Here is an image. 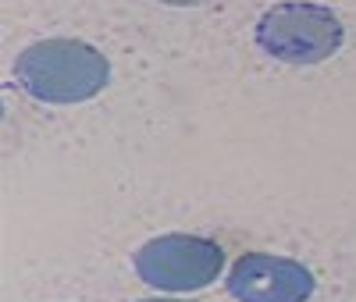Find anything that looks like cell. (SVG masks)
<instances>
[{"label":"cell","mask_w":356,"mask_h":302,"mask_svg":"<svg viewBox=\"0 0 356 302\" xmlns=\"http://www.w3.org/2000/svg\"><path fill=\"white\" fill-rule=\"evenodd\" d=\"M15 78L43 103H82L107 85L111 65L82 40H43L15 57Z\"/></svg>","instance_id":"1"},{"label":"cell","mask_w":356,"mask_h":302,"mask_svg":"<svg viewBox=\"0 0 356 302\" xmlns=\"http://www.w3.org/2000/svg\"><path fill=\"white\" fill-rule=\"evenodd\" d=\"M342 40L339 15L307 0H282L257 22V47L282 65H321L339 53Z\"/></svg>","instance_id":"2"},{"label":"cell","mask_w":356,"mask_h":302,"mask_svg":"<svg viewBox=\"0 0 356 302\" xmlns=\"http://www.w3.org/2000/svg\"><path fill=\"white\" fill-rule=\"evenodd\" d=\"M225 267L218 242L200 235H161L136 253V274L161 292H196L214 285Z\"/></svg>","instance_id":"3"},{"label":"cell","mask_w":356,"mask_h":302,"mask_svg":"<svg viewBox=\"0 0 356 302\" xmlns=\"http://www.w3.org/2000/svg\"><path fill=\"white\" fill-rule=\"evenodd\" d=\"M314 285V274L300 260L271 253H246L228 274V295L239 302H307Z\"/></svg>","instance_id":"4"},{"label":"cell","mask_w":356,"mask_h":302,"mask_svg":"<svg viewBox=\"0 0 356 302\" xmlns=\"http://www.w3.org/2000/svg\"><path fill=\"white\" fill-rule=\"evenodd\" d=\"M161 4H171V8H196V4H207V0H161Z\"/></svg>","instance_id":"5"},{"label":"cell","mask_w":356,"mask_h":302,"mask_svg":"<svg viewBox=\"0 0 356 302\" xmlns=\"http://www.w3.org/2000/svg\"><path fill=\"white\" fill-rule=\"evenodd\" d=\"M139 302H178V299H139Z\"/></svg>","instance_id":"6"}]
</instances>
